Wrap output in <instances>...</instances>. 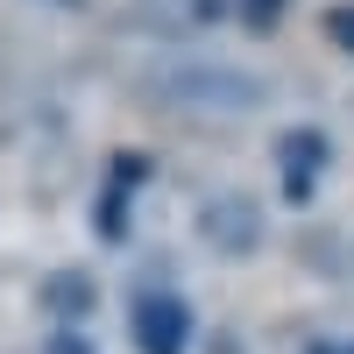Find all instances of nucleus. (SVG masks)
Instances as JSON below:
<instances>
[{
  "instance_id": "nucleus-1",
  "label": "nucleus",
  "mask_w": 354,
  "mask_h": 354,
  "mask_svg": "<svg viewBox=\"0 0 354 354\" xmlns=\"http://www.w3.org/2000/svg\"><path fill=\"white\" fill-rule=\"evenodd\" d=\"M163 93H170L177 106H192V113H248V106L262 100V78H241V71H198V64H185V71H170V78H163Z\"/></svg>"
},
{
  "instance_id": "nucleus-5",
  "label": "nucleus",
  "mask_w": 354,
  "mask_h": 354,
  "mask_svg": "<svg viewBox=\"0 0 354 354\" xmlns=\"http://www.w3.org/2000/svg\"><path fill=\"white\" fill-rule=\"evenodd\" d=\"M50 354H93V347H85V340H71V333H57V340H50Z\"/></svg>"
},
{
  "instance_id": "nucleus-3",
  "label": "nucleus",
  "mask_w": 354,
  "mask_h": 354,
  "mask_svg": "<svg viewBox=\"0 0 354 354\" xmlns=\"http://www.w3.org/2000/svg\"><path fill=\"white\" fill-rule=\"evenodd\" d=\"M319 156H326V142H319L312 128L283 135V192H290V198H305V192H312V177H319Z\"/></svg>"
},
{
  "instance_id": "nucleus-2",
  "label": "nucleus",
  "mask_w": 354,
  "mask_h": 354,
  "mask_svg": "<svg viewBox=\"0 0 354 354\" xmlns=\"http://www.w3.org/2000/svg\"><path fill=\"white\" fill-rule=\"evenodd\" d=\"M135 347L142 354H185L192 347V312L170 290H142L135 298Z\"/></svg>"
},
{
  "instance_id": "nucleus-4",
  "label": "nucleus",
  "mask_w": 354,
  "mask_h": 354,
  "mask_svg": "<svg viewBox=\"0 0 354 354\" xmlns=\"http://www.w3.org/2000/svg\"><path fill=\"white\" fill-rule=\"evenodd\" d=\"M326 36H333V43L354 57V8H333V15H326Z\"/></svg>"
},
{
  "instance_id": "nucleus-6",
  "label": "nucleus",
  "mask_w": 354,
  "mask_h": 354,
  "mask_svg": "<svg viewBox=\"0 0 354 354\" xmlns=\"http://www.w3.org/2000/svg\"><path fill=\"white\" fill-rule=\"evenodd\" d=\"M277 15V0H248V21H270Z\"/></svg>"
}]
</instances>
